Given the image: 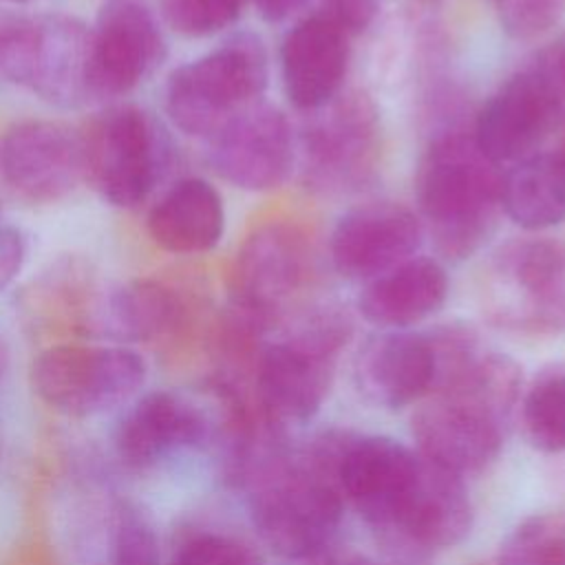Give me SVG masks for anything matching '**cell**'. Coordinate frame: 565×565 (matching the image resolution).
Masks as SVG:
<instances>
[{"instance_id":"16","label":"cell","mask_w":565,"mask_h":565,"mask_svg":"<svg viewBox=\"0 0 565 565\" xmlns=\"http://www.w3.org/2000/svg\"><path fill=\"white\" fill-rule=\"evenodd\" d=\"M419 216L395 201H371L349 210L333 227L329 252L335 271L373 280L413 258L422 245Z\"/></svg>"},{"instance_id":"14","label":"cell","mask_w":565,"mask_h":565,"mask_svg":"<svg viewBox=\"0 0 565 565\" xmlns=\"http://www.w3.org/2000/svg\"><path fill=\"white\" fill-rule=\"evenodd\" d=\"M86 177L84 135L51 119L15 121L0 132V181L29 203H55Z\"/></svg>"},{"instance_id":"23","label":"cell","mask_w":565,"mask_h":565,"mask_svg":"<svg viewBox=\"0 0 565 565\" xmlns=\"http://www.w3.org/2000/svg\"><path fill=\"white\" fill-rule=\"evenodd\" d=\"M104 313L121 335L132 340H154L183 327L188 305L172 287L143 278L110 294Z\"/></svg>"},{"instance_id":"1","label":"cell","mask_w":565,"mask_h":565,"mask_svg":"<svg viewBox=\"0 0 565 565\" xmlns=\"http://www.w3.org/2000/svg\"><path fill=\"white\" fill-rule=\"evenodd\" d=\"M521 399V371L508 358L481 355L437 384L413 415L417 452L470 477L497 461Z\"/></svg>"},{"instance_id":"29","label":"cell","mask_w":565,"mask_h":565,"mask_svg":"<svg viewBox=\"0 0 565 565\" xmlns=\"http://www.w3.org/2000/svg\"><path fill=\"white\" fill-rule=\"evenodd\" d=\"M115 565H159V545L150 523L137 512H124L115 532Z\"/></svg>"},{"instance_id":"19","label":"cell","mask_w":565,"mask_h":565,"mask_svg":"<svg viewBox=\"0 0 565 565\" xmlns=\"http://www.w3.org/2000/svg\"><path fill=\"white\" fill-rule=\"evenodd\" d=\"M203 413L183 395L154 391L135 402L119 419L115 448L124 463L148 468L205 439Z\"/></svg>"},{"instance_id":"9","label":"cell","mask_w":565,"mask_h":565,"mask_svg":"<svg viewBox=\"0 0 565 565\" xmlns=\"http://www.w3.org/2000/svg\"><path fill=\"white\" fill-rule=\"evenodd\" d=\"M84 135L86 177L104 201L135 207L154 190L170 163V139L139 106L102 113Z\"/></svg>"},{"instance_id":"31","label":"cell","mask_w":565,"mask_h":565,"mask_svg":"<svg viewBox=\"0 0 565 565\" xmlns=\"http://www.w3.org/2000/svg\"><path fill=\"white\" fill-rule=\"evenodd\" d=\"M26 263V238L13 225L0 227V291L9 289Z\"/></svg>"},{"instance_id":"17","label":"cell","mask_w":565,"mask_h":565,"mask_svg":"<svg viewBox=\"0 0 565 565\" xmlns=\"http://www.w3.org/2000/svg\"><path fill=\"white\" fill-rule=\"evenodd\" d=\"M353 377L366 402L397 411L422 402L435 382V353L428 333L391 329L360 349Z\"/></svg>"},{"instance_id":"35","label":"cell","mask_w":565,"mask_h":565,"mask_svg":"<svg viewBox=\"0 0 565 565\" xmlns=\"http://www.w3.org/2000/svg\"><path fill=\"white\" fill-rule=\"evenodd\" d=\"M556 161H558V166H561V172H563V177H565V141H563L561 150L556 152Z\"/></svg>"},{"instance_id":"28","label":"cell","mask_w":565,"mask_h":565,"mask_svg":"<svg viewBox=\"0 0 565 565\" xmlns=\"http://www.w3.org/2000/svg\"><path fill=\"white\" fill-rule=\"evenodd\" d=\"M501 29L514 40H534L565 15V0H492Z\"/></svg>"},{"instance_id":"4","label":"cell","mask_w":565,"mask_h":565,"mask_svg":"<svg viewBox=\"0 0 565 565\" xmlns=\"http://www.w3.org/2000/svg\"><path fill=\"white\" fill-rule=\"evenodd\" d=\"M247 490L254 527L276 554L300 563L331 547L344 497L338 481L300 448H291Z\"/></svg>"},{"instance_id":"21","label":"cell","mask_w":565,"mask_h":565,"mask_svg":"<svg viewBox=\"0 0 565 565\" xmlns=\"http://www.w3.org/2000/svg\"><path fill=\"white\" fill-rule=\"evenodd\" d=\"M448 296V276L439 260L413 256L366 282L360 313L386 329H406L439 311Z\"/></svg>"},{"instance_id":"22","label":"cell","mask_w":565,"mask_h":565,"mask_svg":"<svg viewBox=\"0 0 565 565\" xmlns=\"http://www.w3.org/2000/svg\"><path fill=\"white\" fill-rule=\"evenodd\" d=\"M501 210L530 232L561 225L565 221V177L556 154L534 152L501 174Z\"/></svg>"},{"instance_id":"33","label":"cell","mask_w":565,"mask_h":565,"mask_svg":"<svg viewBox=\"0 0 565 565\" xmlns=\"http://www.w3.org/2000/svg\"><path fill=\"white\" fill-rule=\"evenodd\" d=\"M256 11L265 22H285L291 18L307 0H252Z\"/></svg>"},{"instance_id":"27","label":"cell","mask_w":565,"mask_h":565,"mask_svg":"<svg viewBox=\"0 0 565 565\" xmlns=\"http://www.w3.org/2000/svg\"><path fill=\"white\" fill-rule=\"evenodd\" d=\"M170 565H260V558L241 539L203 530L174 547Z\"/></svg>"},{"instance_id":"7","label":"cell","mask_w":565,"mask_h":565,"mask_svg":"<svg viewBox=\"0 0 565 565\" xmlns=\"http://www.w3.org/2000/svg\"><path fill=\"white\" fill-rule=\"evenodd\" d=\"M565 117V42L558 35L521 64L483 104L475 141L492 163H516L534 152Z\"/></svg>"},{"instance_id":"13","label":"cell","mask_w":565,"mask_h":565,"mask_svg":"<svg viewBox=\"0 0 565 565\" xmlns=\"http://www.w3.org/2000/svg\"><path fill=\"white\" fill-rule=\"evenodd\" d=\"M166 53L159 15L148 0H104L90 26V102L135 90L161 66Z\"/></svg>"},{"instance_id":"11","label":"cell","mask_w":565,"mask_h":565,"mask_svg":"<svg viewBox=\"0 0 565 565\" xmlns=\"http://www.w3.org/2000/svg\"><path fill=\"white\" fill-rule=\"evenodd\" d=\"M300 135V170L307 185L320 192L360 188L380 157V124L364 93H347L311 110Z\"/></svg>"},{"instance_id":"26","label":"cell","mask_w":565,"mask_h":565,"mask_svg":"<svg viewBox=\"0 0 565 565\" xmlns=\"http://www.w3.org/2000/svg\"><path fill=\"white\" fill-rule=\"evenodd\" d=\"M247 0H159L161 20L179 35L207 38L232 26Z\"/></svg>"},{"instance_id":"36","label":"cell","mask_w":565,"mask_h":565,"mask_svg":"<svg viewBox=\"0 0 565 565\" xmlns=\"http://www.w3.org/2000/svg\"><path fill=\"white\" fill-rule=\"evenodd\" d=\"M475 565H492V563H490V558H486V561H481V563H475Z\"/></svg>"},{"instance_id":"24","label":"cell","mask_w":565,"mask_h":565,"mask_svg":"<svg viewBox=\"0 0 565 565\" xmlns=\"http://www.w3.org/2000/svg\"><path fill=\"white\" fill-rule=\"evenodd\" d=\"M519 404L525 439L541 452H565V362L536 373Z\"/></svg>"},{"instance_id":"5","label":"cell","mask_w":565,"mask_h":565,"mask_svg":"<svg viewBox=\"0 0 565 565\" xmlns=\"http://www.w3.org/2000/svg\"><path fill=\"white\" fill-rule=\"evenodd\" d=\"M90 26L64 13L0 9V82L75 108L90 102Z\"/></svg>"},{"instance_id":"8","label":"cell","mask_w":565,"mask_h":565,"mask_svg":"<svg viewBox=\"0 0 565 565\" xmlns=\"http://www.w3.org/2000/svg\"><path fill=\"white\" fill-rule=\"evenodd\" d=\"M481 307L490 322L514 333L565 331V243L519 238L503 245L481 276Z\"/></svg>"},{"instance_id":"18","label":"cell","mask_w":565,"mask_h":565,"mask_svg":"<svg viewBox=\"0 0 565 565\" xmlns=\"http://www.w3.org/2000/svg\"><path fill=\"white\" fill-rule=\"evenodd\" d=\"M349 66V33L316 11L294 24L280 46V75L289 102L318 110L340 95Z\"/></svg>"},{"instance_id":"2","label":"cell","mask_w":565,"mask_h":565,"mask_svg":"<svg viewBox=\"0 0 565 565\" xmlns=\"http://www.w3.org/2000/svg\"><path fill=\"white\" fill-rule=\"evenodd\" d=\"M415 192L437 252L463 260L497 230L501 174L466 130H446L424 150Z\"/></svg>"},{"instance_id":"12","label":"cell","mask_w":565,"mask_h":565,"mask_svg":"<svg viewBox=\"0 0 565 565\" xmlns=\"http://www.w3.org/2000/svg\"><path fill=\"white\" fill-rule=\"evenodd\" d=\"M311 247L307 236L285 223L254 230L236 254L232 309L265 333L276 327L289 302L309 285Z\"/></svg>"},{"instance_id":"34","label":"cell","mask_w":565,"mask_h":565,"mask_svg":"<svg viewBox=\"0 0 565 565\" xmlns=\"http://www.w3.org/2000/svg\"><path fill=\"white\" fill-rule=\"evenodd\" d=\"M31 2H38V0H0L2 7H22V4H31Z\"/></svg>"},{"instance_id":"32","label":"cell","mask_w":565,"mask_h":565,"mask_svg":"<svg viewBox=\"0 0 565 565\" xmlns=\"http://www.w3.org/2000/svg\"><path fill=\"white\" fill-rule=\"evenodd\" d=\"M300 563L302 565H380L375 558L360 554L355 550H333V547Z\"/></svg>"},{"instance_id":"6","label":"cell","mask_w":565,"mask_h":565,"mask_svg":"<svg viewBox=\"0 0 565 565\" xmlns=\"http://www.w3.org/2000/svg\"><path fill=\"white\" fill-rule=\"evenodd\" d=\"M267 86V53L252 33H238L174 68L163 90L170 121L185 135L212 137L258 102Z\"/></svg>"},{"instance_id":"15","label":"cell","mask_w":565,"mask_h":565,"mask_svg":"<svg viewBox=\"0 0 565 565\" xmlns=\"http://www.w3.org/2000/svg\"><path fill=\"white\" fill-rule=\"evenodd\" d=\"M296 159L294 130L269 104H252L207 137V161L227 183L263 192L278 188Z\"/></svg>"},{"instance_id":"25","label":"cell","mask_w":565,"mask_h":565,"mask_svg":"<svg viewBox=\"0 0 565 565\" xmlns=\"http://www.w3.org/2000/svg\"><path fill=\"white\" fill-rule=\"evenodd\" d=\"M492 565H565V512L523 519L490 558Z\"/></svg>"},{"instance_id":"30","label":"cell","mask_w":565,"mask_h":565,"mask_svg":"<svg viewBox=\"0 0 565 565\" xmlns=\"http://www.w3.org/2000/svg\"><path fill=\"white\" fill-rule=\"evenodd\" d=\"M377 11L375 0H322L320 13L333 20L349 35L364 31Z\"/></svg>"},{"instance_id":"20","label":"cell","mask_w":565,"mask_h":565,"mask_svg":"<svg viewBox=\"0 0 565 565\" xmlns=\"http://www.w3.org/2000/svg\"><path fill=\"white\" fill-rule=\"evenodd\" d=\"M150 241L170 254H203L225 232V205L218 190L199 177L179 179L148 212Z\"/></svg>"},{"instance_id":"10","label":"cell","mask_w":565,"mask_h":565,"mask_svg":"<svg viewBox=\"0 0 565 565\" xmlns=\"http://www.w3.org/2000/svg\"><path fill=\"white\" fill-rule=\"evenodd\" d=\"M146 380V362L126 347L55 344L31 366L35 393L53 408L86 417L126 402Z\"/></svg>"},{"instance_id":"3","label":"cell","mask_w":565,"mask_h":565,"mask_svg":"<svg viewBox=\"0 0 565 565\" xmlns=\"http://www.w3.org/2000/svg\"><path fill=\"white\" fill-rule=\"evenodd\" d=\"M353 333L347 311L320 305L298 313L274 342H265L252 369V393L278 424L313 417L324 404L340 351Z\"/></svg>"}]
</instances>
